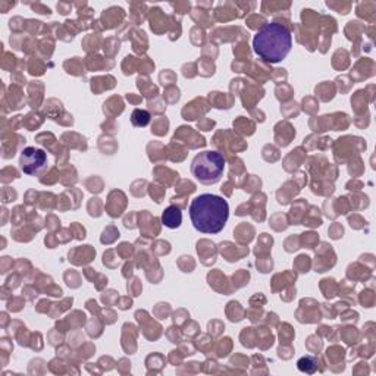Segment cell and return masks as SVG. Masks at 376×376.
I'll list each match as a JSON object with an SVG mask.
<instances>
[{"mask_svg":"<svg viewBox=\"0 0 376 376\" xmlns=\"http://www.w3.org/2000/svg\"><path fill=\"white\" fill-rule=\"evenodd\" d=\"M293 47V35L285 25L271 22L263 25L253 39L255 53L269 64L284 60Z\"/></svg>","mask_w":376,"mask_h":376,"instance_id":"cell-2","label":"cell"},{"mask_svg":"<svg viewBox=\"0 0 376 376\" xmlns=\"http://www.w3.org/2000/svg\"><path fill=\"white\" fill-rule=\"evenodd\" d=\"M298 369L302 370V372H306V373H313V372H316L318 369V363L316 360L310 357V356H306V357H302L298 360Z\"/></svg>","mask_w":376,"mask_h":376,"instance_id":"cell-7","label":"cell"},{"mask_svg":"<svg viewBox=\"0 0 376 376\" xmlns=\"http://www.w3.org/2000/svg\"><path fill=\"white\" fill-rule=\"evenodd\" d=\"M225 171V159L221 153L206 150L198 153L191 164L193 177L205 185H212L221 181Z\"/></svg>","mask_w":376,"mask_h":376,"instance_id":"cell-3","label":"cell"},{"mask_svg":"<svg viewBox=\"0 0 376 376\" xmlns=\"http://www.w3.org/2000/svg\"><path fill=\"white\" fill-rule=\"evenodd\" d=\"M150 119H152V117H150L148 112L144 109H135L131 115L133 125L134 127H139V128L147 127V125L150 123Z\"/></svg>","mask_w":376,"mask_h":376,"instance_id":"cell-6","label":"cell"},{"mask_svg":"<svg viewBox=\"0 0 376 376\" xmlns=\"http://www.w3.org/2000/svg\"><path fill=\"white\" fill-rule=\"evenodd\" d=\"M162 223L165 225L166 228L171 230H177L181 227L182 223V212L177 206H169L165 209V212L162 213Z\"/></svg>","mask_w":376,"mask_h":376,"instance_id":"cell-5","label":"cell"},{"mask_svg":"<svg viewBox=\"0 0 376 376\" xmlns=\"http://www.w3.org/2000/svg\"><path fill=\"white\" fill-rule=\"evenodd\" d=\"M188 212H190L193 227L198 232L218 234L228 222L230 205L221 196L206 193L193 200Z\"/></svg>","mask_w":376,"mask_h":376,"instance_id":"cell-1","label":"cell"},{"mask_svg":"<svg viewBox=\"0 0 376 376\" xmlns=\"http://www.w3.org/2000/svg\"><path fill=\"white\" fill-rule=\"evenodd\" d=\"M46 162H47V156L43 150L27 147V148H24L21 153L19 166L24 173L35 175L46 166Z\"/></svg>","mask_w":376,"mask_h":376,"instance_id":"cell-4","label":"cell"}]
</instances>
